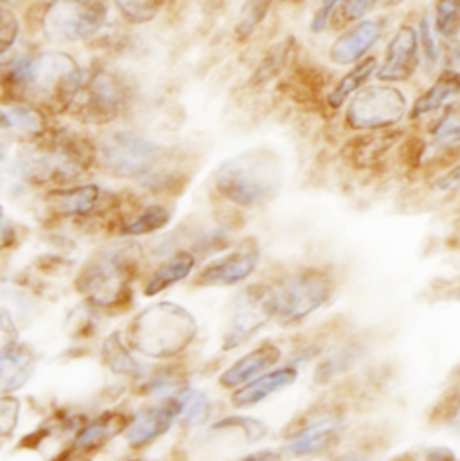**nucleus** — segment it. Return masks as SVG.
<instances>
[{"instance_id":"4","label":"nucleus","mask_w":460,"mask_h":461,"mask_svg":"<svg viewBox=\"0 0 460 461\" xmlns=\"http://www.w3.org/2000/svg\"><path fill=\"white\" fill-rule=\"evenodd\" d=\"M197 318L182 305L161 302L141 311L130 329V347L153 359H171L182 354L197 338Z\"/></svg>"},{"instance_id":"36","label":"nucleus","mask_w":460,"mask_h":461,"mask_svg":"<svg viewBox=\"0 0 460 461\" xmlns=\"http://www.w3.org/2000/svg\"><path fill=\"white\" fill-rule=\"evenodd\" d=\"M119 13L135 25L148 23L159 16L168 0H114Z\"/></svg>"},{"instance_id":"50","label":"nucleus","mask_w":460,"mask_h":461,"mask_svg":"<svg viewBox=\"0 0 460 461\" xmlns=\"http://www.w3.org/2000/svg\"><path fill=\"white\" fill-rule=\"evenodd\" d=\"M284 458L281 451L275 449H262V451H255L252 455H246L237 461H281Z\"/></svg>"},{"instance_id":"20","label":"nucleus","mask_w":460,"mask_h":461,"mask_svg":"<svg viewBox=\"0 0 460 461\" xmlns=\"http://www.w3.org/2000/svg\"><path fill=\"white\" fill-rule=\"evenodd\" d=\"M281 359L282 348L273 341H264L262 345L255 347L227 368L220 377V384L227 390H237L275 368L281 363Z\"/></svg>"},{"instance_id":"49","label":"nucleus","mask_w":460,"mask_h":461,"mask_svg":"<svg viewBox=\"0 0 460 461\" xmlns=\"http://www.w3.org/2000/svg\"><path fill=\"white\" fill-rule=\"evenodd\" d=\"M423 461H459L450 447H430L425 453Z\"/></svg>"},{"instance_id":"27","label":"nucleus","mask_w":460,"mask_h":461,"mask_svg":"<svg viewBox=\"0 0 460 461\" xmlns=\"http://www.w3.org/2000/svg\"><path fill=\"white\" fill-rule=\"evenodd\" d=\"M177 406V420L186 428H200L211 419V399L198 388L186 386L177 395L170 397Z\"/></svg>"},{"instance_id":"51","label":"nucleus","mask_w":460,"mask_h":461,"mask_svg":"<svg viewBox=\"0 0 460 461\" xmlns=\"http://www.w3.org/2000/svg\"><path fill=\"white\" fill-rule=\"evenodd\" d=\"M401 2H405V0H383V4H387V5H398Z\"/></svg>"},{"instance_id":"21","label":"nucleus","mask_w":460,"mask_h":461,"mask_svg":"<svg viewBox=\"0 0 460 461\" xmlns=\"http://www.w3.org/2000/svg\"><path fill=\"white\" fill-rule=\"evenodd\" d=\"M299 379V366L288 363L284 366H275L270 372L259 375L257 379L246 383L244 386L237 388L232 395L234 408L246 410L261 404L268 397L290 388Z\"/></svg>"},{"instance_id":"26","label":"nucleus","mask_w":460,"mask_h":461,"mask_svg":"<svg viewBox=\"0 0 460 461\" xmlns=\"http://www.w3.org/2000/svg\"><path fill=\"white\" fill-rule=\"evenodd\" d=\"M378 58L376 56H367L360 63H356L329 92L327 95V104L331 110L338 112L353 95H356L360 90L367 86L371 77L378 74Z\"/></svg>"},{"instance_id":"25","label":"nucleus","mask_w":460,"mask_h":461,"mask_svg":"<svg viewBox=\"0 0 460 461\" xmlns=\"http://www.w3.org/2000/svg\"><path fill=\"white\" fill-rule=\"evenodd\" d=\"M195 266H197V257L193 251L182 249L173 253L150 275V278L144 284V294L146 296L161 294L162 291L188 278L195 269Z\"/></svg>"},{"instance_id":"9","label":"nucleus","mask_w":460,"mask_h":461,"mask_svg":"<svg viewBox=\"0 0 460 461\" xmlns=\"http://www.w3.org/2000/svg\"><path fill=\"white\" fill-rule=\"evenodd\" d=\"M277 291L275 285L257 282L241 289L230 302L227 325L222 336L225 352L239 348L252 339L264 325L275 320Z\"/></svg>"},{"instance_id":"8","label":"nucleus","mask_w":460,"mask_h":461,"mask_svg":"<svg viewBox=\"0 0 460 461\" xmlns=\"http://www.w3.org/2000/svg\"><path fill=\"white\" fill-rule=\"evenodd\" d=\"M126 101V85L117 74L106 68L85 70L67 113L79 122L103 126L114 122L123 113Z\"/></svg>"},{"instance_id":"38","label":"nucleus","mask_w":460,"mask_h":461,"mask_svg":"<svg viewBox=\"0 0 460 461\" xmlns=\"http://www.w3.org/2000/svg\"><path fill=\"white\" fill-rule=\"evenodd\" d=\"M418 34H419V47H421V56L425 59V67L427 70H434L439 63L441 50L436 40V27L432 25V20L428 14H423L419 18Z\"/></svg>"},{"instance_id":"41","label":"nucleus","mask_w":460,"mask_h":461,"mask_svg":"<svg viewBox=\"0 0 460 461\" xmlns=\"http://www.w3.org/2000/svg\"><path fill=\"white\" fill-rule=\"evenodd\" d=\"M20 34V22L16 14L4 4H0V56L11 50Z\"/></svg>"},{"instance_id":"22","label":"nucleus","mask_w":460,"mask_h":461,"mask_svg":"<svg viewBox=\"0 0 460 461\" xmlns=\"http://www.w3.org/2000/svg\"><path fill=\"white\" fill-rule=\"evenodd\" d=\"M36 354L31 347L18 343L0 354V397L23 388L36 370Z\"/></svg>"},{"instance_id":"16","label":"nucleus","mask_w":460,"mask_h":461,"mask_svg":"<svg viewBox=\"0 0 460 461\" xmlns=\"http://www.w3.org/2000/svg\"><path fill=\"white\" fill-rule=\"evenodd\" d=\"M403 130H382V131H362L351 137L342 146V158L347 166L354 169H376L382 160L400 144L403 142Z\"/></svg>"},{"instance_id":"55","label":"nucleus","mask_w":460,"mask_h":461,"mask_svg":"<svg viewBox=\"0 0 460 461\" xmlns=\"http://www.w3.org/2000/svg\"><path fill=\"white\" fill-rule=\"evenodd\" d=\"M132 461H143V460H132Z\"/></svg>"},{"instance_id":"3","label":"nucleus","mask_w":460,"mask_h":461,"mask_svg":"<svg viewBox=\"0 0 460 461\" xmlns=\"http://www.w3.org/2000/svg\"><path fill=\"white\" fill-rule=\"evenodd\" d=\"M141 267V251L133 242L110 244L96 251L81 267L76 289L96 309L121 312L133 302L132 282Z\"/></svg>"},{"instance_id":"13","label":"nucleus","mask_w":460,"mask_h":461,"mask_svg":"<svg viewBox=\"0 0 460 461\" xmlns=\"http://www.w3.org/2000/svg\"><path fill=\"white\" fill-rule=\"evenodd\" d=\"M45 205L58 218H90L115 209L117 198L99 185H74L51 191Z\"/></svg>"},{"instance_id":"40","label":"nucleus","mask_w":460,"mask_h":461,"mask_svg":"<svg viewBox=\"0 0 460 461\" xmlns=\"http://www.w3.org/2000/svg\"><path fill=\"white\" fill-rule=\"evenodd\" d=\"M20 419V401L11 395L0 397V442L13 437Z\"/></svg>"},{"instance_id":"7","label":"nucleus","mask_w":460,"mask_h":461,"mask_svg":"<svg viewBox=\"0 0 460 461\" xmlns=\"http://www.w3.org/2000/svg\"><path fill=\"white\" fill-rule=\"evenodd\" d=\"M162 148L132 131H114L96 144V166L112 178L146 180L162 160Z\"/></svg>"},{"instance_id":"1","label":"nucleus","mask_w":460,"mask_h":461,"mask_svg":"<svg viewBox=\"0 0 460 461\" xmlns=\"http://www.w3.org/2000/svg\"><path fill=\"white\" fill-rule=\"evenodd\" d=\"M85 70L63 52H40L20 59L5 76L11 99L67 113Z\"/></svg>"},{"instance_id":"52","label":"nucleus","mask_w":460,"mask_h":461,"mask_svg":"<svg viewBox=\"0 0 460 461\" xmlns=\"http://www.w3.org/2000/svg\"><path fill=\"white\" fill-rule=\"evenodd\" d=\"M288 2H302V0H288Z\"/></svg>"},{"instance_id":"39","label":"nucleus","mask_w":460,"mask_h":461,"mask_svg":"<svg viewBox=\"0 0 460 461\" xmlns=\"http://www.w3.org/2000/svg\"><path fill=\"white\" fill-rule=\"evenodd\" d=\"M213 429H241L246 442H259L268 435V428L261 420L248 417H229L215 424Z\"/></svg>"},{"instance_id":"48","label":"nucleus","mask_w":460,"mask_h":461,"mask_svg":"<svg viewBox=\"0 0 460 461\" xmlns=\"http://www.w3.org/2000/svg\"><path fill=\"white\" fill-rule=\"evenodd\" d=\"M329 461H373V453L363 447H354L333 455Z\"/></svg>"},{"instance_id":"53","label":"nucleus","mask_w":460,"mask_h":461,"mask_svg":"<svg viewBox=\"0 0 460 461\" xmlns=\"http://www.w3.org/2000/svg\"><path fill=\"white\" fill-rule=\"evenodd\" d=\"M5 2H9V0H0V4H5Z\"/></svg>"},{"instance_id":"17","label":"nucleus","mask_w":460,"mask_h":461,"mask_svg":"<svg viewBox=\"0 0 460 461\" xmlns=\"http://www.w3.org/2000/svg\"><path fill=\"white\" fill-rule=\"evenodd\" d=\"M385 18H369L345 29L329 47V59L338 67L356 65L367 58V52L382 40Z\"/></svg>"},{"instance_id":"46","label":"nucleus","mask_w":460,"mask_h":461,"mask_svg":"<svg viewBox=\"0 0 460 461\" xmlns=\"http://www.w3.org/2000/svg\"><path fill=\"white\" fill-rule=\"evenodd\" d=\"M14 139H16L14 126L9 121V117L4 113V110L0 108V166L5 162Z\"/></svg>"},{"instance_id":"19","label":"nucleus","mask_w":460,"mask_h":461,"mask_svg":"<svg viewBox=\"0 0 460 461\" xmlns=\"http://www.w3.org/2000/svg\"><path fill=\"white\" fill-rule=\"evenodd\" d=\"M175 422L177 406L173 399H164V402L159 406H150L137 411L126 426L124 438L132 449L141 451L170 433Z\"/></svg>"},{"instance_id":"24","label":"nucleus","mask_w":460,"mask_h":461,"mask_svg":"<svg viewBox=\"0 0 460 461\" xmlns=\"http://www.w3.org/2000/svg\"><path fill=\"white\" fill-rule=\"evenodd\" d=\"M0 108L13 122L16 137H20L25 142H32L43 137L51 130L49 117L45 115L43 108L32 103L20 101V99H7L5 103L0 104Z\"/></svg>"},{"instance_id":"15","label":"nucleus","mask_w":460,"mask_h":461,"mask_svg":"<svg viewBox=\"0 0 460 461\" xmlns=\"http://www.w3.org/2000/svg\"><path fill=\"white\" fill-rule=\"evenodd\" d=\"M421 47L418 27L412 23H401L392 34L387 45V56L383 65L378 68V79L382 83H405L419 67Z\"/></svg>"},{"instance_id":"23","label":"nucleus","mask_w":460,"mask_h":461,"mask_svg":"<svg viewBox=\"0 0 460 461\" xmlns=\"http://www.w3.org/2000/svg\"><path fill=\"white\" fill-rule=\"evenodd\" d=\"M460 95V70L455 68H445L436 83L423 92L409 110V117L412 121H419L427 115L436 113L437 110L448 106L452 99Z\"/></svg>"},{"instance_id":"45","label":"nucleus","mask_w":460,"mask_h":461,"mask_svg":"<svg viewBox=\"0 0 460 461\" xmlns=\"http://www.w3.org/2000/svg\"><path fill=\"white\" fill-rule=\"evenodd\" d=\"M425 151H427V144L423 142V139L421 137H410V139H407V142L403 146L401 158L410 169H419Z\"/></svg>"},{"instance_id":"2","label":"nucleus","mask_w":460,"mask_h":461,"mask_svg":"<svg viewBox=\"0 0 460 461\" xmlns=\"http://www.w3.org/2000/svg\"><path fill=\"white\" fill-rule=\"evenodd\" d=\"M27 185H67L96 166V144L76 131L49 130L27 142L14 162Z\"/></svg>"},{"instance_id":"5","label":"nucleus","mask_w":460,"mask_h":461,"mask_svg":"<svg viewBox=\"0 0 460 461\" xmlns=\"http://www.w3.org/2000/svg\"><path fill=\"white\" fill-rule=\"evenodd\" d=\"M281 162L275 153L252 149L225 160L215 176L218 193L243 209H257L281 189Z\"/></svg>"},{"instance_id":"10","label":"nucleus","mask_w":460,"mask_h":461,"mask_svg":"<svg viewBox=\"0 0 460 461\" xmlns=\"http://www.w3.org/2000/svg\"><path fill=\"white\" fill-rule=\"evenodd\" d=\"M347 431L345 413L338 408H320L300 420L284 438L282 456L302 460L333 455Z\"/></svg>"},{"instance_id":"34","label":"nucleus","mask_w":460,"mask_h":461,"mask_svg":"<svg viewBox=\"0 0 460 461\" xmlns=\"http://www.w3.org/2000/svg\"><path fill=\"white\" fill-rule=\"evenodd\" d=\"M434 27L439 36L457 40L460 34V0H436Z\"/></svg>"},{"instance_id":"18","label":"nucleus","mask_w":460,"mask_h":461,"mask_svg":"<svg viewBox=\"0 0 460 461\" xmlns=\"http://www.w3.org/2000/svg\"><path fill=\"white\" fill-rule=\"evenodd\" d=\"M130 417L121 411H106L97 419L87 422L78 431L69 453L63 455V461L83 460L85 456L99 453L115 437L126 431Z\"/></svg>"},{"instance_id":"11","label":"nucleus","mask_w":460,"mask_h":461,"mask_svg":"<svg viewBox=\"0 0 460 461\" xmlns=\"http://www.w3.org/2000/svg\"><path fill=\"white\" fill-rule=\"evenodd\" d=\"M106 18V0H51L43 11L41 27L54 43H76L97 34Z\"/></svg>"},{"instance_id":"42","label":"nucleus","mask_w":460,"mask_h":461,"mask_svg":"<svg viewBox=\"0 0 460 461\" xmlns=\"http://www.w3.org/2000/svg\"><path fill=\"white\" fill-rule=\"evenodd\" d=\"M383 0H342L338 5V18L345 23L362 22Z\"/></svg>"},{"instance_id":"47","label":"nucleus","mask_w":460,"mask_h":461,"mask_svg":"<svg viewBox=\"0 0 460 461\" xmlns=\"http://www.w3.org/2000/svg\"><path fill=\"white\" fill-rule=\"evenodd\" d=\"M434 189L439 193H455L460 189V160L457 164H454L441 178H437Z\"/></svg>"},{"instance_id":"14","label":"nucleus","mask_w":460,"mask_h":461,"mask_svg":"<svg viewBox=\"0 0 460 461\" xmlns=\"http://www.w3.org/2000/svg\"><path fill=\"white\" fill-rule=\"evenodd\" d=\"M259 262H261V249L257 242L253 239H246L232 253L206 266L198 273L195 285L198 287L235 285L239 282H244L257 269Z\"/></svg>"},{"instance_id":"32","label":"nucleus","mask_w":460,"mask_h":461,"mask_svg":"<svg viewBox=\"0 0 460 461\" xmlns=\"http://www.w3.org/2000/svg\"><path fill=\"white\" fill-rule=\"evenodd\" d=\"M171 221V211L164 205H148L133 220L126 221L121 227V235L124 237H141L162 230Z\"/></svg>"},{"instance_id":"12","label":"nucleus","mask_w":460,"mask_h":461,"mask_svg":"<svg viewBox=\"0 0 460 461\" xmlns=\"http://www.w3.org/2000/svg\"><path fill=\"white\" fill-rule=\"evenodd\" d=\"M409 115L407 95L392 85L360 90L349 103L344 122L353 131H382L396 128Z\"/></svg>"},{"instance_id":"29","label":"nucleus","mask_w":460,"mask_h":461,"mask_svg":"<svg viewBox=\"0 0 460 461\" xmlns=\"http://www.w3.org/2000/svg\"><path fill=\"white\" fill-rule=\"evenodd\" d=\"M103 359L105 365L110 368L112 374L130 377V379H141L143 377V366L133 357L132 350L126 348L121 336L117 332L110 334L103 343Z\"/></svg>"},{"instance_id":"43","label":"nucleus","mask_w":460,"mask_h":461,"mask_svg":"<svg viewBox=\"0 0 460 461\" xmlns=\"http://www.w3.org/2000/svg\"><path fill=\"white\" fill-rule=\"evenodd\" d=\"M342 0H320V5L317 7L313 18H311V32L315 34H320L324 32L329 23L333 22L336 11H338V5H340Z\"/></svg>"},{"instance_id":"54","label":"nucleus","mask_w":460,"mask_h":461,"mask_svg":"<svg viewBox=\"0 0 460 461\" xmlns=\"http://www.w3.org/2000/svg\"><path fill=\"white\" fill-rule=\"evenodd\" d=\"M69 461H87V460H69Z\"/></svg>"},{"instance_id":"28","label":"nucleus","mask_w":460,"mask_h":461,"mask_svg":"<svg viewBox=\"0 0 460 461\" xmlns=\"http://www.w3.org/2000/svg\"><path fill=\"white\" fill-rule=\"evenodd\" d=\"M363 347L358 341H349L331 350L315 368V383L327 384L351 370L362 357Z\"/></svg>"},{"instance_id":"6","label":"nucleus","mask_w":460,"mask_h":461,"mask_svg":"<svg viewBox=\"0 0 460 461\" xmlns=\"http://www.w3.org/2000/svg\"><path fill=\"white\" fill-rule=\"evenodd\" d=\"M277 314L275 321L284 327H299L322 311L336 293V280L329 269L302 267L288 275L275 285Z\"/></svg>"},{"instance_id":"31","label":"nucleus","mask_w":460,"mask_h":461,"mask_svg":"<svg viewBox=\"0 0 460 461\" xmlns=\"http://www.w3.org/2000/svg\"><path fill=\"white\" fill-rule=\"evenodd\" d=\"M293 47H295V41L293 38H288L281 43H277L275 47H271L264 58L261 59V63L257 65L250 83L253 86L257 85H262V83H268L270 79H273L275 76H279L284 68H288V63H290V58L293 56Z\"/></svg>"},{"instance_id":"33","label":"nucleus","mask_w":460,"mask_h":461,"mask_svg":"<svg viewBox=\"0 0 460 461\" xmlns=\"http://www.w3.org/2000/svg\"><path fill=\"white\" fill-rule=\"evenodd\" d=\"M432 144L441 149H460V106L448 104L430 128Z\"/></svg>"},{"instance_id":"35","label":"nucleus","mask_w":460,"mask_h":461,"mask_svg":"<svg viewBox=\"0 0 460 461\" xmlns=\"http://www.w3.org/2000/svg\"><path fill=\"white\" fill-rule=\"evenodd\" d=\"M273 0H246L243 9H241V16L239 22L235 25V36L244 41L248 40L255 29L264 22V18L270 13Z\"/></svg>"},{"instance_id":"37","label":"nucleus","mask_w":460,"mask_h":461,"mask_svg":"<svg viewBox=\"0 0 460 461\" xmlns=\"http://www.w3.org/2000/svg\"><path fill=\"white\" fill-rule=\"evenodd\" d=\"M434 420L450 428L460 437V384L450 388L434 406Z\"/></svg>"},{"instance_id":"44","label":"nucleus","mask_w":460,"mask_h":461,"mask_svg":"<svg viewBox=\"0 0 460 461\" xmlns=\"http://www.w3.org/2000/svg\"><path fill=\"white\" fill-rule=\"evenodd\" d=\"M18 345V327L11 312L0 305V354Z\"/></svg>"},{"instance_id":"30","label":"nucleus","mask_w":460,"mask_h":461,"mask_svg":"<svg viewBox=\"0 0 460 461\" xmlns=\"http://www.w3.org/2000/svg\"><path fill=\"white\" fill-rule=\"evenodd\" d=\"M188 384L186 374L180 366H164L157 372H153L148 379L143 381L139 386V395H162L166 399L177 395L180 390H184Z\"/></svg>"}]
</instances>
